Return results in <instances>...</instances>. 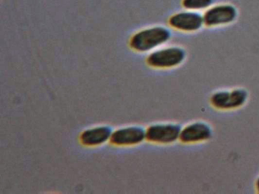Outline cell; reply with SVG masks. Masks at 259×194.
Returning a JSON list of instances; mask_svg holds the SVG:
<instances>
[{"mask_svg":"<svg viewBox=\"0 0 259 194\" xmlns=\"http://www.w3.org/2000/svg\"><path fill=\"white\" fill-rule=\"evenodd\" d=\"M248 91L244 88L221 89L210 97V105L218 110L230 111L239 109L246 103Z\"/></svg>","mask_w":259,"mask_h":194,"instance_id":"obj_1","label":"cell"},{"mask_svg":"<svg viewBox=\"0 0 259 194\" xmlns=\"http://www.w3.org/2000/svg\"><path fill=\"white\" fill-rule=\"evenodd\" d=\"M170 32L162 27H152L139 32L132 38L130 45L137 51L145 52L165 43L170 38Z\"/></svg>","mask_w":259,"mask_h":194,"instance_id":"obj_2","label":"cell"},{"mask_svg":"<svg viewBox=\"0 0 259 194\" xmlns=\"http://www.w3.org/2000/svg\"><path fill=\"white\" fill-rule=\"evenodd\" d=\"M186 57V51L181 47H167L151 53L148 63L154 68H172L181 65Z\"/></svg>","mask_w":259,"mask_h":194,"instance_id":"obj_3","label":"cell"},{"mask_svg":"<svg viewBox=\"0 0 259 194\" xmlns=\"http://www.w3.org/2000/svg\"><path fill=\"white\" fill-rule=\"evenodd\" d=\"M237 10L229 4L210 6L203 14L204 25L208 27H220L231 24L237 18Z\"/></svg>","mask_w":259,"mask_h":194,"instance_id":"obj_4","label":"cell"},{"mask_svg":"<svg viewBox=\"0 0 259 194\" xmlns=\"http://www.w3.org/2000/svg\"><path fill=\"white\" fill-rule=\"evenodd\" d=\"M212 136L213 130L210 124L204 121H194L182 127L179 140L183 143L192 145L206 142L211 139Z\"/></svg>","mask_w":259,"mask_h":194,"instance_id":"obj_5","label":"cell"},{"mask_svg":"<svg viewBox=\"0 0 259 194\" xmlns=\"http://www.w3.org/2000/svg\"><path fill=\"white\" fill-rule=\"evenodd\" d=\"M182 127L178 124H157L150 126L146 138L156 143L170 144L180 139Z\"/></svg>","mask_w":259,"mask_h":194,"instance_id":"obj_6","label":"cell"},{"mask_svg":"<svg viewBox=\"0 0 259 194\" xmlns=\"http://www.w3.org/2000/svg\"><path fill=\"white\" fill-rule=\"evenodd\" d=\"M169 25L183 32H195L204 26L203 15L197 12L188 10L172 15L169 20Z\"/></svg>","mask_w":259,"mask_h":194,"instance_id":"obj_7","label":"cell"},{"mask_svg":"<svg viewBox=\"0 0 259 194\" xmlns=\"http://www.w3.org/2000/svg\"><path fill=\"white\" fill-rule=\"evenodd\" d=\"M146 137V132L138 127L119 129L112 133L110 140L115 145L130 146L140 143Z\"/></svg>","mask_w":259,"mask_h":194,"instance_id":"obj_8","label":"cell"},{"mask_svg":"<svg viewBox=\"0 0 259 194\" xmlns=\"http://www.w3.org/2000/svg\"><path fill=\"white\" fill-rule=\"evenodd\" d=\"M111 130L108 127H98L89 129L81 135V141L84 145L98 146L111 137Z\"/></svg>","mask_w":259,"mask_h":194,"instance_id":"obj_9","label":"cell"},{"mask_svg":"<svg viewBox=\"0 0 259 194\" xmlns=\"http://www.w3.org/2000/svg\"><path fill=\"white\" fill-rule=\"evenodd\" d=\"M213 0H183V6L185 9L193 12L204 10L210 7Z\"/></svg>","mask_w":259,"mask_h":194,"instance_id":"obj_10","label":"cell"},{"mask_svg":"<svg viewBox=\"0 0 259 194\" xmlns=\"http://www.w3.org/2000/svg\"><path fill=\"white\" fill-rule=\"evenodd\" d=\"M255 189L257 190V192L259 193V177H257V180L255 182Z\"/></svg>","mask_w":259,"mask_h":194,"instance_id":"obj_11","label":"cell"}]
</instances>
